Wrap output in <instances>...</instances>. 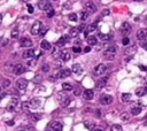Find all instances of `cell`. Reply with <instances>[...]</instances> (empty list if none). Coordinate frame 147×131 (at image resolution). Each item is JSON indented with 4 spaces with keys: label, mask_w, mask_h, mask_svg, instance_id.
Here are the masks:
<instances>
[{
    "label": "cell",
    "mask_w": 147,
    "mask_h": 131,
    "mask_svg": "<svg viewBox=\"0 0 147 131\" xmlns=\"http://www.w3.org/2000/svg\"><path fill=\"white\" fill-rule=\"evenodd\" d=\"M115 55H116V47L115 46L108 47V49L103 52V57L106 59H108V60H113L115 58Z\"/></svg>",
    "instance_id": "obj_1"
},
{
    "label": "cell",
    "mask_w": 147,
    "mask_h": 131,
    "mask_svg": "<svg viewBox=\"0 0 147 131\" xmlns=\"http://www.w3.org/2000/svg\"><path fill=\"white\" fill-rule=\"evenodd\" d=\"M43 25H41V22L40 21H36V22L32 24L31 26V35H33V36H37V35H39L40 32Z\"/></svg>",
    "instance_id": "obj_2"
},
{
    "label": "cell",
    "mask_w": 147,
    "mask_h": 131,
    "mask_svg": "<svg viewBox=\"0 0 147 131\" xmlns=\"http://www.w3.org/2000/svg\"><path fill=\"white\" fill-rule=\"evenodd\" d=\"M106 71V66L103 65V63H100V65H98L97 67H94V69H93V75L94 76H101L102 74H105Z\"/></svg>",
    "instance_id": "obj_3"
},
{
    "label": "cell",
    "mask_w": 147,
    "mask_h": 131,
    "mask_svg": "<svg viewBox=\"0 0 147 131\" xmlns=\"http://www.w3.org/2000/svg\"><path fill=\"white\" fill-rule=\"evenodd\" d=\"M58 99H59V101H60V102L62 104L63 106H67V105H68V102L70 101V99H69L68 94L65 93V92H59L58 93Z\"/></svg>",
    "instance_id": "obj_4"
},
{
    "label": "cell",
    "mask_w": 147,
    "mask_h": 131,
    "mask_svg": "<svg viewBox=\"0 0 147 131\" xmlns=\"http://www.w3.org/2000/svg\"><path fill=\"white\" fill-rule=\"evenodd\" d=\"M38 7L40 10H46V12H48V10L52 9V5H51L50 1H46V0H41V1L38 2Z\"/></svg>",
    "instance_id": "obj_5"
},
{
    "label": "cell",
    "mask_w": 147,
    "mask_h": 131,
    "mask_svg": "<svg viewBox=\"0 0 147 131\" xmlns=\"http://www.w3.org/2000/svg\"><path fill=\"white\" fill-rule=\"evenodd\" d=\"M16 86L17 89L20 91H22V92H24V90L26 89V86H28V79L25 78H20L18 81L16 82Z\"/></svg>",
    "instance_id": "obj_6"
},
{
    "label": "cell",
    "mask_w": 147,
    "mask_h": 131,
    "mask_svg": "<svg viewBox=\"0 0 147 131\" xmlns=\"http://www.w3.org/2000/svg\"><path fill=\"white\" fill-rule=\"evenodd\" d=\"M131 30H132V28H131V25H130L128 22H124V23H123V24L121 25V28H120V31H121V33L124 35V36L129 35V33L131 32Z\"/></svg>",
    "instance_id": "obj_7"
},
{
    "label": "cell",
    "mask_w": 147,
    "mask_h": 131,
    "mask_svg": "<svg viewBox=\"0 0 147 131\" xmlns=\"http://www.w3.org/2000/svg\"><path fill=\"white\" fill-rule=\"evenodd\" d=\"M100 102H101V105H110L113 102V97L109 94L100 95Z\"/></svg>",
    "instance_id": "obj_8"
},
{
    "label": "cell",
    "mask_w": 147,
    "mask_h": 131,
    "mask_svg": "<svg viewBox=\"0 0 147 131\" xmlns=\"http://www.w3.org/2000/svg\"><path fill=\"white\" fill-rule=\"evenodd\" d=\"M70 74H71V70L70 69H62V70H60L58 73L57 75V78H61V79H63V78H67V77H69L70 76Z\"/></svg>",
    "instance_id": "obj_9"
},
{
    "label": "cell",
    "mask_w": 147,
    "mask_h": 131,
    "mask_svg": "<svg viewBox=\"0 0 147 131\" xmlns=\"http://www.w3.org/2000/svg\"><path fill=\"white\" fill-rule=\"evenodd\" d=\"M85 9H86V12L89 13V14H93V13L97 12V6H95L93 2L89 1L85 4Z\"/></svg>",
    "instance_id": "obj_10"
},
{
    "label": "cell",
    "mask_w": 147,
    "mask_h": 131,
    "mask_svg": "<svg viewBox=\"0 0 147 131\" xmlns=\"http://www.w3.org/2000/svg\"><path fill=\"white\" fill-rule=\"evenodd\" d=\"M25 71V68L23 65H21V63H18V65H15L14 67H13V73H14L15 75H21L23 74Z\"/></svg>",
    "instance_id": "obj_11"
},
{
    "label": "cell",
    "mask_w": 147,
    "mask_h": 131,
    "mask_svg": "<svg viewBox=\"0 0 147 131\" xmlns=\"http://www.w3.org/2000/svg\"><path fill=\"white\" fill-rule=\"evenodd\" d=\"M107 82H108V77H102L101 79H99V81L97 82V84H95V89H103V87L107 85Z\"/></svg>",
    "instance_id": "obj_12"
},
{
    "label": "cell",
    "mask_w": 147,
    "mask_h": 131,
    "mask_svg": "<svg viewBox=\"0 0 147 131\" xmlns=\"http://www.w3.org/2000/svg\"><path fill=\"white\" fill-rule=\"evenodd\" d=\"M137 39H139V40H145V39L147 38V29H140V30H138L137 32Z\"/></svg>",
    "instance_id": "obj_13"
},
{
    "label": "cell",
    "mask_w": 147,
    "mask_h": 131,
    "mask_svg": "<svg viewBox=\"0 0 147 131\" xmlns=\"http://www.w3.org/2000/svg\"><path fill=\"white\" fill-rule=\"evenodd\" d=\"M29 106H30V108H33V109L38 108V107L40 106V100H39V99H37V98L31 99V100L29 101Z\"/></svg>",
    "instance_id": "obj_14"
},
{
    "label": "cell",
    "mask_w": 147,
    "mask_h": 131,
    "mask_svg": "<svg viewBox=\"0 0 147 131\" xmlns=\"http://www.w3.org/2000/svg\"><path fill=\"white\" fill-rule=\"evenodd\" d=\"M21 46L22 47H31L32 46V40L31 39H29V38H26V37H24V38H22L21 39Z\"/></svg>",
    "instance_id": "obj_15"
},
{
    "label": "cell",
    "mask_w": 147,
    "mask_h": 131,
    "mask_svg": "<svg viewBox=\"0 0 147 131\" xmlns=\"http://www.w3.org/2000/svg\"><path fill=\"white\" fill-rule=\"evenodd\" d=\"M83 95H84V99H86V100H91V99H93L94 97V92H93L92 90H84V92H83Z\"/></svg>",
    "instance_id": "obj_16"
},
{
    "label": "cell",
    "mask_w": 147,
    "mask_h": 131,
    "mask_svg": "<svg viewBox=\"0 0 147 131\" xmlns=\"http://www.w3.org/2000/svg\"><path fill=\"white\" fill-rule=\"evenodd\" d=\"M17 105V99L16 98H13L12 100H10V102L7 105V111L8 112H13L15 109V107Z\"/></svg>",
    "instance_id": "obj_17"
},
{
    "label": "cell",
    "mask_w": 147,
    "mask_h": 131,
    "mask_svg": "<svg viewBox=\"0 0 147 131\" xmlns=\"http://www.w3.org/2000/svg\"><path fill=\"white\" fill-rule=\"evenodd\" d=\"M69 39H70V37L69 36H65V37H61L60 39L57 42V46L58 47H61V46H63V45L66 44V43H68L69 42Z\"/></svg>",
    "instance_id": "obj_18"
},
{
    "label": "cell",
    "mask_w": 147,
    "mask_h": 131,
    "mask_svg": "<svg viewBox=\"0 0 147 131\" xmlns=\"http://www.w3.org/2000/svg\"><path fill=\"white\" fill-rule=\"evenodd\" d=\"M145 94H147V87L141 86L136 90V95H137V97H144Z\"/></svg>",
    "instance_id": "obj_19"
},
{
    "label": "cell",
    "mask_w": 147,
    "mask_h": 131,
    "mask_svg": "<svg viewBox=\"0 0 147 131\" xmlns=\"http://www.w3.org/2000/svg\"><path fill=\"white\" fill-rule=\"evenodd\" d=\"M71 71H73L74 74L76 75H81L83 73V68L81 65H78V63H76V65L73 66V68H71Z\"/></svg>",
    "instance_id": "obj_20"
},
{
    "label": "cell",
    "mask_w": 147,
    "mask_h": 131,
    "mask_svg": "<svg viewBox=\"0 0 147 131\" xmlns=\"http://www.w3.org/2000/svg\"><path fill=\"white\" fill-rule=\"evenodd\" d=\"M98 37L101 39V40L107 42V40H110V39L113 38V35H110V33H99Z\"/></svg>",
    "instance_id": "obj_21"
},
{
    "label": "cell",
    "mask_w": 147,
    "mask_h": 131,
    "mask_svg": "<svg viewBox=\"0 0 147 131\" xmlns=\"http://www.w3.org/2000/svg\"><path fill=\"white\" fill-rule=\"evenodd\" d=\"M34 54H36V51H33V50H28V51H25V52L23 53L22 57L24 58V59H30V58H33Z\"/></svg>",
    "instance_id": "obj_22"
},
{
    "label": "cell",
    "mask_w": 147,
    "mask_h": 131,
    "mask_svg": "<svg viewBox=\"0 0 147 131\" xmlns=\"http://www.w3.org/2000/svg\"><path fill=\"white\" fill-rule=\"evenodd\" d=\"M52 129L54 131H62L63 130V125L60 122H53L52 123Z\"/></svg>",
    "instance_id": "obj_23"
},
{
    "label": "cell",
    "mask_w": 147,
    "mask_h": 131,
    "mask_svg": "<svg viewBox=\"0 0 147 131\" xmlns=\"http://www.w3.org/2000/svg\"><path fill=\"white\" fill-rule=\"evenodd\" d=\"M71 58L70 53L68 52V51H63V52H61V59H62V61H65V62H67V61H69Z\"/></svg>",
    "instance_id": "obj_24"
},
{
    "label": "cell",
    "mask_w": 147,
    "mask_h": 131,
    "mask_svg": "<svg viewBox=\"0 0 147 131\" xmlns=\"http://www.w3.org/2000/svg\"><path fill=\"white\" fill-rule=\"evenodd\" d=\"M84 125H85V128L86 129H89V130H92L93 128H94V122L92 121V120H85L84 121Z\"/></svg>",
    "instance_id": "obj_25"
},
{
    "label": "cell",
    "mask_w": 147,
    "mask_h": 131,
    "mask_svg": "<svg viewBox=\"0 0 147 131\" xmlns=\"http://www.w3.org/2000/svg\"><path fill=\"white\" fill-rule=\"evenodd\" d=\"M97 37L94 36H91V37H87V44H89V46H94V45H97Z\"/></svg>",
    "instance_id": "obj_26"
},
{
    "label": "cell",
    "mask_w": 147,
    "mask_h": 131,
    "mask_svg": "<svg viewBox=\"0 0 147 131\" xmlns=\"http://www.w3.org/2000/svg\"><path fill=\"white\" fill-rule=\"evenodd\" d=\"M140 112H141V107L140 106L131 107V114L132 115H138V114H140Z\"/></svg>",
    "instance_id": "obj_27"
},
{
    "label": "cell",
    "mask_w": 147,
    "mask_h": 131,
    "mask_svg": "<svg viewBox=\"0 0 147 131\" xmlns=\"http://www.w3.org/2000/svg\"><path fill=\"white\" fill-rule=\"evenodd\" d=\"M40 47L43 50H46V51H48V50H51V44L47 40H43L41 43H40Z\"/></svg>",
    "instance_id": "obj_28"
},
{
    "label": "cell",
    "mask_w": 147,
    "mask_h": 131,
    "mask_svg": "<svg viewBox=\"0 0 147 131\" xmlns=\"http://www.w3.org/2000/svg\"><path fill=\"white\" fill-rule=\"evenodd\" d=\"M131 100V94L130 93H123L122 94V101L123 102H129Z\"/></svg>",
    "instance_id": "obj_29"
},
{
    "label": "cell",
    "mask_w": 147,
    "mask_h": 131,
    "mask_svg": "<svg viewBox=\"0 0 147 131\" xmlns=\"http://www.w3.org/2000/svg\"><path fill=\"white\" fill-rule=\"evenodd\" d=\"M78 33H79L78 28H71L70 30H69V35H70L71 37H76Z\"/></svg>",
    "instance_id": "obj_30"
},
{
    "label": "cell",
    "mask_w": 147,
    "mask_h": 131,
    "mask_svg": "<svg viewBox=\"0 0 147 131\" xmlns=\"http://www.w3.org/2000/svg\"><path fill=\"white\" fill-rule=\"evenodd\" d=\"M62 89H63V91H71L74 87H73V85L69 84V83H63V84H62Z\"/></svg>",
    "instance_id": "obj_31"
},
{
    "label": "cell",
    "mask_w": 147,
    "mask_h": 131,
    "mask_svg": "<svg viewBox=\"0 0 147 131\" xmlns=\"http://www.w3.org/2000/svg\"><path fill=\"white\" fill-rule=\"evenodd\" d=\"M79 15H81V20H82V22H83V21H86L87 18H89V16H90V14L86 12V10H85V12H82Z\"/></svg>",
    "instance_id": "obj_32"
},
{
    "label": "cell",
    "mask_w": 147,
    "mask_h": 131,
    "mask_svg": "<svg viewBox=\"0 0 147 131\" xmlns=\"http://www.w3.org/2000/svg\"><path fill=\"white\" fill-rule=\"evenodd\" d=\"M30 117H31V120H32V121L36 122V121H39V120L41 119V115L40 114H31Z\"/></svg>",
    "instance_id": "obj_33"
},
{
    "label": "cell",
    "mask_w": 147,
    "mask_h": 131,
    "mask_svg": "<svg viewBox=\"0 0 147 131\" xmlns=\"http://www.w3.org/2000/svg\"><path fill=\"white\" fill-rule=\"evenodd\" d=\"M95 29H97V23H92V24H90L87 26V32H92Z\"/></svg>",
    "instance_id": "obj_34"
},
{
    "label": "cell",
    "mask_w": 147,
    "mask_h": 131,
    "mask_svg": "<svg viewBox=\"0 0 147 131\" xmlns=\"http://www.w3.org/2000/svg\"><path fill=\"white\" fill-rule=\"evenodd\" d=\"M110 131H122V127L118 124H114V125H111Z\"/></svg>",
    "instance_id": "obj_35"
},
{
    "label": "cell",
    "mask_w": 147,
    "mask_h": 131,
    "mask_svg": "<svg viewBox=\"0 0 147 131\" xmlns=\"http://www.w3.org/2000/svg\"><path fill=\"white\" fill-rule=\"evenodd\" d=\"M10 36H12V38H17V37H18V29H16V28H15V29H13V30H12V33H10Z\"/></svg>",
    "instance_id": "obj_36"
},
{
    "label": "cell",
    "mask_w": 147,
    "mask_h": 131,
    "mask_svg": "<svg viewBox=\"0 0 147 131\" xmlns=\"http://www.w3.org/2000/svg\"><path fill=\"white\" fill-rule=\"evenodd\" d=\"M68 18H69L70 21H73V22H76L78 17H77V14H75V13H71V14H69Z\"/></svg>",
    "instance_id": "obj_37"
},
{
    "label": "cell",
    "mask_w": 147,
    "mask_h": 131,
    "mask_svg": "<svg viewBox=\"0 0 147 131\" xmlns=\"http://www.w3.org/2000/svg\"><path fill=\"white\" fill-rule=\"evenodd\" d=\"M122 44L124 45V46H128V45L130 44V39H129V37H124V38L122 39Z\"/></svg>",
    "instance_id": "obj_38"
},
{
    "label": "cell",
    "mask_w": 147,
    "mask_h": 131,
    "mask_svg": "<svg viewBox=\"0 0 147 131\" xmlns=\"http://www.w3.org/2000/svg\"><path fill=\"white\" fill-rule=\"evenodd\" d=\"M52 55H53V58H59V57H61V53H60V51H58V50H54L53 51V53H52Z\"/></svg>",
    "instance_id": "obj_39"
},
{
    "label": "cell",
    "mask_w": 147,
    "mask_h": 131,
    "mask_svg": "<svg viewBox=\"0 0 147 131\" xmlns=\"http://www.w3.org/2000/svg\"><path fill=\"white\" fill-rule=\"evenodd\" d=\"M121 119L123 120V121H129V120H130V116H129V114H128V113H123L122 116H121Z\"/></svg>",
    "instance_id": "obj_40"
},
{
    "label": "cell",
    "mask_w": 147,
    "mask_h": 131,
    "mask_svg": "<svg viewBox=\"0 0 147 131\" xmlns=\"http://www.w3.org/2000/svg\"><path fill=\"white\" fill-rule=\"evenodd\" d=\"M139 45H140L144 50H147V40H146V39H145V40H141L140 43H139Z\"/></svg>",
    "instance_id": "obj_41"
},
{
    "label": "cell",
    "mask_w": 147,
    "mask_h": 131,
    "mask_svg": "<svg viewBox=\"0 0 147 131\" xmlns=\"http://www.w3.org/2000/svg\"><path fill=\"white\" fill-rule=\"evenodd\" d=\"M47 31H48V28H47V26H45V28H41V30H40V32H39V35H40V36H44V35L46 33Z\"/></svg>",
    "instance_id": "obj_42"
},
{
    "label": "cell",
    "mask_w": 147,
    "mask_h": 131,
    "mask_svg": "<svg viewBox=\"0 0 147 131\" xmlns=\"http://www.w3.org/2000/svg\"><path fill=\"white\" fill-rule=\"evenodd\" d=\"M9 84H10V82L8 81V79H5V81L2 82V86H4L5 89H6V87H8V86H9Z\"/></svg>",
    "instance_id": "obj_43"
},
{
    "label": "cell",
    "mask_w": 147,
    "mask_h": 131,
    "mask_svg": "<svg viewBox=\"0 0 147 131\" xmlns=\"http://www.w3.org/2000/svg\"><path fill=\"white\" fill-rule=\"evenodd\" d=\"M41 70L44 71V73H47V71L50 70V66L48 65H44V66L41 67Z\"/></svg>",
    "instance_id": "obj_44"
},
{
    "label": "cell",
    "mask_w": 147,
    "mask_h": 131,
    "mask_svg": "<svg viewBox=\"0 0 147 131\" xmlns=\"http://www.w3.org/2000/svg\"><path fill=\"white\" fill-rule=\"evenodd\" d=\"M54 14H55V12L53 9H51V10L47 12V16H48V17H53V16H54Z\"/></svg>",
    "instance_id": "obj_45"
},
{
    "label": "cell",
    "mask_w": 147,
    "mask_h": 131,
    "mask_svg": "<svg viewBox=\"0 0 147 131\" xmlns=\"http://www.w3.org/2000/svg\"><path fill=\"white\" fill-rule=\"evenodd\" d=\"M28 12L30 13V14H32L33 13V7L31 6V5H28Z\"/></svg>",
    "instance_id": "obj_46"
},
{
    "label": "cell",
    "mask_w": 147,
    "mask_h": 131,
    "mask_svg": "<svg viewBox=\"0 0 147 131\" xmlns=\"http://www.w3.org/2000/svg\"><path fill=\"white\" fill-rule=\"evenodd\" d=\"M73 51H74L75 53H79V52H82L81 47H73Z\"/></svg>",
    "instance_id": "obj_47"
},
{
    "label": "cell",
    "mask_w": 147,
    "mask_h": 131,
    "mask_svg": "<svg viewBox=\"0 0 147 131\" xmlns=\"http://www.w3.org/2000/svg\"><path fill=\"white\" fill-rule=\"evenodd\" d=\"M85 30V25L84 24H81L78 26V31H84Z\"/></svg>",
    "instance_id": "obj_48"
},
{
    "label": "cell",
    "mask_w": 147,
    "mask_h": 131,
    "mask_svg": "<svg viewBox=\"0 0 147 131\" xmlns=\"http://www.w3.org/2000/svg\"><path fill=\"white\" fill-rule=\"evenodd\" d=\"M90 51H91V47H90V46H86V47L84 49V53H89Z\"/></svg>",
    "instance_id": "obj_49"
},
{
    "label": "cell",
    "mask_w": 147,
    "mask_h": 131,
    "mask_svg": "<svg viewBox=\"0 0 147 131\" xmlns=\"http://www.w3.org/2000/svg\"><path fill=\"white\" fill-rule=\"evenodd\" d=\"M102 14H103V16H107V15H108V14H109V10H108V9H106V10H103V13H102Z\"/></svg>",
    "instance_id": "obj_50"
},
{
    "label": "cell",
    "mask_w": 147,
    "mask_h": 131,
    "mask_svg": "<svg viewBox=\"0 0 147 131\" xmlns=\"http://www.w3.org/2000/svg\"><path fill=\"white\" fill-rule=\"evenodd\" d=\"M39 78H40V76H36V78H34V82H39V81H40V79H39Z\"/></svg>",
    "instance_id": "obj_51"
},
{
    "label": "cell",
    "mask_w": 147,
    "mask_h": 131,
    "mask_svg": "<svg viewBox=\"0 0 147 131\" xmlns=\"http://www.w3.org/2000/svg\"><path fill=\"white\" fill-rule=\"evenodd\" d=\"M79 93H81V90H78V89H77L76 91H75V94H76V95H78Z\"/></svg>",
    "instance_id": "obj_52"
},
{
    "label": "cell",
    "mask_w": 147,
    "mask_h": 131,
    "mask_svg": "<svg viewBox=\"0 0 147 131\" xmlns=\"http://www.w3.org/2000/svg\"><path fill=\"white\" fill-rule=\"evenodd\" d=\"M7 124H8V125H13V124H14V121H9V122H7Z\"/></svg>",
    "instance_id": "obj_53"
},
{
    "label": "cell",
    "mask_w": 147,
    "mask_h": 131,
    "mask_svg": "<svg viewBox=\"0 0 147 131\" xmlns=\"http://www.w3.org/2000/svg\"><path fill=\"white\" fill-rule=\"evenodd\" d=\"M1 22H2V16H1V14H0V24H1Z\"/></svg>",
    "instance_id": "obj_54"
},
{
    "label": "cell",
    "mask_w": 147,
    "mask_h": 131,
    "mask_svg": "<svg viewBox=\"0 0 147 131\" xmlns=\"http://www.w3.org/2000/svg\"><path fill=\"white\" fill-rule=\"evenodd\" d=\"M93 131H103V130H102V129H94Z\"/></svg>",
    "instance_id": "obj_55"
},
{
    "label": "cell",
    "mask_w": 147,
    "mask_h": 131,
    "mask_svg": "<svg viewBox=\"0 0 147 131\" xmlns=\"http://www.w3.org/2000/svg\"><path fill=\"white\" fill-rule=\"evenodd\" d=\"M0 94H1V87H0Z\"/></svg>",
    "instance_id": "obj_56"
},
{
    "label": "cell",
    "mask_w": 147,
    "mask_h": 131,
    "mask_svg": "<svg viewBox=\"0 0 147 131\" xmlns=\"http://www.w3.org/2000/svg\"><path fill=\"white\" fill-rule=\"evenodd\" d=\"M46 131H52V130H46Z\"/></svg>",
    "instance_id": "obj_57"
},
{
    "label": "cell",
    "mask_w": 147,
    "mask_h": 131,
    "mask_svg": "<svg viewBox=\"0 0 147 131\" xmlns=\"http://www.w3.org/2000/svg\"><path fill=\"white\" fill-rule=\"evenodd\" d=\"M146 21H147V16H146Z\"/></svg>",
    "instance_id": "obj_58"
},
{
    "label": "cell",
    "mask_w": 147,
    "mask_h": 131,
    "mask_svg": "<svg viewBox=\"0 0 147 131\" xmlns=\"http://www.w3.org/2000/svg\"><path fill=\"white\" fill-rule=\"evenodd\" d=\"M21 131H23V130H21Z\"/></svg>",
    "instance_id": "obj_59"
}]
</instances>
